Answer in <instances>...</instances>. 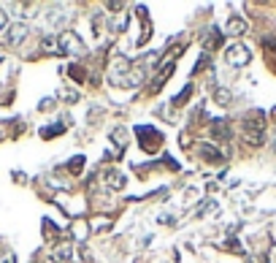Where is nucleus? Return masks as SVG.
<instances>
[{"mask_svg": "<svg viewBox=\"0 0 276 263\" xmlns=\"http://www.w3.org/2000/svg\"><path fill=\"white\" fill-rule=\"evenodd\" d=\"M171 74H173V65H168V68H163L160 74H157V79H154V84H152V92H157V90H160V87L165 84V79H168Z\"/></svg>", "mask_w": 276, "mask_h": 263, "instance_id": "obj_15", "label": "nucleus"}, {"mask_svg": "<svg viewBox=\"0 0 276 263\" xmlns=\"http://www.w3.org/2000/svg\"><path fill=\"white\" fill-rule=\"evenodd\" d=\"M111 141L116 147V155H120L122 149L128 147V130H125V127H114V130H111Z\"/></svg>", "mask_w": 276, "mask_h": 263, "instance_id": "obj_9", "label": "nucleus"}, {"mask_svg": "<svg viewBox=\"0 0 276 263\" xmlns=\"http://www.w3.org/2000/svg\"><path fill=\"white\" fill-rule=\"evenodd\" d=\"M106 9H108V11H120V9H125V6H122V3H108Z\"/></svg>", "mask_w": 276, "mask_h": 263, "instance_id": "obj_26", "label": "nucleus"}, {"mask_svg": "<svg viewBox=\"0 0 276 263\" xmlns=\"http://www.w3.org/2000/svg\"><path fill=\"white\" fill-rule=\"evenodd\" d=\"M190 95H192V87L187 84L184 90H181V92L176 95V98H173V103H176V106H181V103H187V98H190Z\"/></svg>", "mask_w": 276, "mask_h": 263, "instance_id": "obj_18", "label": "nucleus"}, {"mask_svg": "<svg viewBox=\"0 0 276 263\" xmlns=\"http://www.w3.org/2000/svg\"><path fill=\"white\" fill-rule=\"evenodd\" d=\"M68 74L73 76V82H84V76H87V74H84V68H78V65H70V68H68Z\"/></svg>", "mask_w": 276, "mask_h": 263, "instance_id": "obj_20", "label": "nucleus"}, {"mask_svg": "<svg viewBox=\"0 0 276 263\" xmlns=\"http://www.w3.org/2000/svg\"><path fill=\"white\" fill-rule=\"evenodd\" d=\"M0 263H17V255L11 250H0Z\"/></svg>", "mask_w": 276, "mask_h": 263, "instance_id": "obj_21", "label": "nucleus"}, {"mask_svg": "<svg viewBox=\"0 0 276 263\" xmlns=\"http://www.w3.org/2000/svg\"><path fill=\"white\" fill-rule=\"evenodd\" d=\"M136 133H138L141 147H144L146 152H157V149H160L163 136H160V130H154L152 125H138V127H136Z\"/></svg>", "mask_w": 276, "mask_h": 263, "instance_id": "obj_3", "label": "nucleus"}, {"mask_svg": "<svg viewBox=\"0 0 276 263\" xmlns=\"http://www.w3.org/2000/svg\"><path fill=\"white\" fill-rule=\"evenodd\" d=\"M227 101H230V92H227V90H217V103H222V106H225Z\"/></svg>", "mask_w": 276, "mask_h": 263, "instance_id": "obj_24", "label": "nucleus"}, {"mask_svg": "<svg viewBox=\"0 0 276 263\" xmlns=\"http://www.w3.org/2000/svg\"><path fill=\"white\" fill-rule=\"evenodd\" d=\"M106 182H108V187H111V190H122L125 185H128L125 174H120V171H108L106 174Z\"/></svg>", "mask_w": 276, "mask_h": 263, "instance_id": "obj_10", "label": "nucleus"}, {"mask_svg": "<svg viewBox=\"0 0 276 263\" xmlns=\"http://www.w3.org/2000/svg\"><path fill=\"white\" fill-rule=\"evenodd\" d=\"M25 38H27V25H22V22H19V25H11L3 33V44L6 46H19Z\"/></svg>", "mask_w": 276, "mask_h": 263, "instance_id": "obj_7", "label": "nucleus"}, {"mask_svg": "<svg viewBox=\"0 0 276 263\" xmlns=\"http://www.w3.org/2000/svg\"><path fill=\"white\" fill-rule=\"evenodd\" d=\"M244 130H247V141L260 147L263 144V130H265V114L263 111H249L244 117Z\"/></svg>", "mask_w": 276, "mask_h": 263, "instance_id": "obj_1", "label": "nucleus"}, {"mask_svg": "<svg viewBox=\"0 0 276 263\" xmlns=\"http://www.w3.org/2000/svg\"><path fill=\"white\" fill-rule=\"evenodd\" d=\"M244 30H247V22L239 19V17H230V22H227V33H230V36H241Z\"/></svg>", "mask_w": 276, "mask_h": 263, "instance_id": "obj_13", "label": "nucleus"}, {"mask_svg": "<svg viewBox=\"0 0 276 263\" xmlns=\"http://www.w3.org/2000/svg\"><path fill=\"white\" fill-rule=\"evenodd\" d=\"M44 234H46V239H54V234H57V231H54V222L52 220H44Z\"/></svg>", "mask_w": 276, "mask_h": 263, "instance_id": "obj_22", "label": "nucleus"}, {"mask_svg": "<svg viewBox=\"0 0 276 263\" xmlns=\"http://www.w3.org/2000/svg\"><path fill=\"white\" fill-rule=\"evenodd\" d=\"M201 214H217V201H206L203 204V212Z\"/></svg>", "mask_w": 276, "mask_h": 263, "instance_id": "obj_23", "label": "nucleus"}, {"mask_svg": "<svg viewBox=\"0 0 276 263\" xmlns=\"http://www.w3.org/2000/svg\"><path fill=\"white\" fill-rule=\"evenodd\" d=\"M211 139L214 141H227L230 139V127L225 119H211Z\"/></svg>", "mask_w": 276, "mask_h": 263, "instance_id": "obj_8", "label": "nucleus"}, {"mask_svg": "<svg viewBox=\"0 0 276 263\" xmlns=\"http://www.w3.org/2000/svg\"><path fill=\"white\" fill-rule=\"evenodd\" d=\"M6 27V14H3V9H0V30Z\"/></svg>", "mask_w": 276, "mask_h": 263, "instance_id": "obj_27", "label": "nucleus"}, {"mask_svg": "<svg viewBox=\"0 0 276 263\" xmlns=\"http://www.w3.org/2000/svg\"><path fill=\"white\" fill-rule=\"evenodd\" d=\"M57 52L68 54V57H78V54H84V44H82V38H78L76 33L65 30V33L57 36Z\"/></svg>", "mask_w": 276, "mask_h": 263, "instance_id": "obj_2", "label": "nucleus"}, {"mask_svg": "<svg viewBox=\"0 0 276 263\" xmlns=\"http://www.w3.org/2000/svg\"><path fill=\"white\" fill-rule=\"evenodd\" d=\"M70 231H73V239H87V234H90V222L76 220L73 225H70Z\"/></svg>", "mask_w": 276, "mask_h": 263, "instance_id": "obj_14", "label": "nucleus"}, {"mask_svg": "<svg viewBox=\"0 0 276 263\" xmlns=\"http://www.w3.org/2000/svg\"><path fill=\"white\" fill-rule=\"evenodd\" d=\"M76 252H82V250H78L73 242H60L57 247H54L52 258L57 263H82L84 258H82V255H76Z\"/></svg>", "mask_w": 276, "mask_h": 263, "instance_id": "obj_4", "label": "nucleus"}, {"mask_svg": "<svg viewBox=\"0 0 276 263\" xmlns=\"http://www.w3.org/2000/svg\"><path fill=\"white\" fill-rule=\"evenodd\" d=\"M114 84L116 87H138L144 82V71L141 68H133V71H125V74H114Z\"/></svg>", "mask_w": 276, "mask_h": 263, "instance_id": "obj_6", "label": "nucleus"}, {"mask_svg": "<svg viewBox=\"0 0 276 263\" xmlns=\"http://www.w3.org/2000/svg\"><path fill=\"white\" fill-rule=\"evenodd\" d=\"M62 130H65V127H62V125L57 122V125H52V127H44V130H41V136H44V139H52V136H57V133H62Z\"/></svg>", "mask_w": 276, "mask_h": 263, "instance_id": "obj_17", "label": "nucleus"}, {"mask_svg": "<svg viewBox=\"0 0 276 263\" xmlns=\"http://www.w3.org/2000/svg\"><path fill=\"white\" fill-rule=\"evenodd\" d=\"M90 231H95V234H106V231H111V217H95L90 222Z\"/></svg>", "mask_w": 276, "mask_h": 263, "instance_id": "obj_12", "label": "nucleus"}, {"mask_svg": "<svg viewBox=\"0 0 276 263\" xmlns=\"http://www.w3.org/2000/svg\"><path fill=\"white\" fill-rule=\"evenodd\" d=\"M225 57H227V62H230L233 68H244V65H249L252 54H249V49L244 44H233V46H227Z\"/></svg>", "mask_w": 276, "mask_h": 263, "instance_id": "obj_5", "label": "nucleus"}, {"mask_svg": "<svg viewBox=\"0 0 276 263\" xmlns=\"http://www.w3.org/2000/svg\"><path fill=\"white\" fill-rule=\"evenodd\" d=\"M44 49L46 52H57V41H54V38H44Z\"/></svg>", "mask_w": 276, "mask_h": 263, "instance_id": "obj_25", "label": "nucleus"}, {"mask_svg": "<svg viewBox=\"0 0 276 263\" xmlns=\"http://www.w3.org/2000/svg\"><path fill=\"white\" fill-rule=\"evenodd\" d=\"M198 152L206 157V160H211V163H219V160H222V155H219V149H217L214 144H211V147H209V144H201Z\"/></svg>", "mask_w": 276, "mask_h": 263, "instance_id": "obj_11", "label": "nucleus"}, {"mask_svg": "<svg viewBox=\"0 0 276 263\" xmlns=\"http://www.w3.org/2000/svg\"><path fill=\"white\" fill-rule=\"evenodd\" d=\"M219 44H222V36H219V30H211L209 38L203 41V46H206V49H217Z\"/></svg>", "mask_w": 276, "mask_h": 263, "instance_id": "obj_16", "label": "nucleus"}, {"mask_svg": "<svg viewBox=\"0 0 276 263\" xmlns=\"http://www.w3.org/2000/svg\"><path fill=\"white\" fill-rule=\"evenodd\" d=\"M82 169H84V157H73V160L68 163V171H70V174H78Z\"/></svg>", "mask_w": 276, "mask_h": 263, "instance_id": "obj_19", "label": "nucleus"}]
</instances>
